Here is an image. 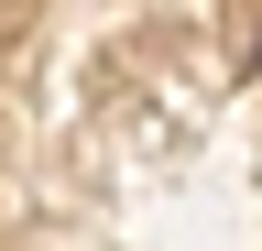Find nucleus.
<instances>
[{
	"instance_id": "nucleus-1",
	"label": "nucleus",
	"mask_w": 262,
	"mask_h": 251,
	"mask_svg": "<svg viewBox=\"0 0 262 251\" xmlns=\"http://www.w3.org/2000/svg\"><path fill=\"white\" fill-rule=\"evenodd\" d=\"M251 77H262V44H251Z\"/></svg>"
}]
</instances>
